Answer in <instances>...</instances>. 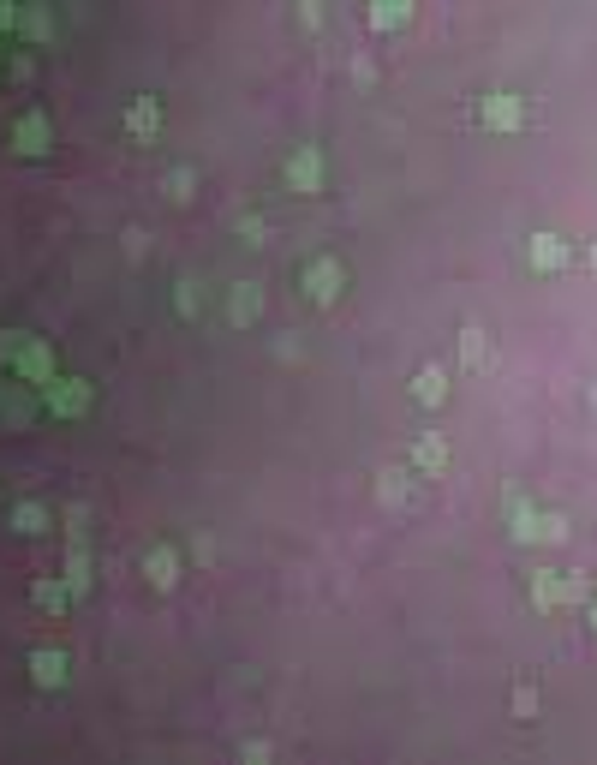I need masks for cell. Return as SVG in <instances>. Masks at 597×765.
Returning <instances> with one entry per match:
<instances>
[{"label": "cell", "mask_w": 597, "mask_h": 765, "mask_svg": "<svg viewBox=\"0 0 597 765\" xmlns=\"http://www.w3.org/2000/svg\"><path fill=\"white\" fill-rule=\"evenodd\" d=\"M30 670H37V682H42V687L66 682V658H60V652H37V664H30Z\"/></svg>", "instance_id": "6da1fadb"}, {"label": "cell", "mask_w": 597, "mask_h": 765, "mask_svg": "<svg viewBox=\"0 0 597 765\" xmlns=\"http://www.w3.org/2000/svg\"><path fill=\"white\" fill-rule=\"evenodd\" d=\"M442 395H448V382H442V371H437V365H424V371H418V401H424V407H437Z\"/></svg>", "instance_id": "7a4b0ae2"}, {"label": "cell", "mask_w": 597, "mask_h": 765, "mask_svg": "<svg viewBox=\"0 0 597 765\" xmlns=\"http://www.w3.org/2000/svg\"><path fill=\"white\" fill-rule=\"evenodd\" d=\"M484 120H496V126H514V120H519V108H514L508 96H502V102H490V108H484Z\"/></svg>", "instance_id": "52a82bcc"}, {"label": "cell", "mask_w": 597, "mask_h": 765, "mask_svg": "<svg viewBox=\"0 0 597 765\" xmlns=\"http://www.w3.org/2000/svg\"><path fill=\"white\" fill-rule=\"evenodd\" d=\"M37 605L42 610H60V605H66V592H60V586H37Z\"/></svg>", "instance_id": "9c48e42d"}, {"label": "cell", "mask_w": 597, "mask_h": 765, "mask_svg": "<svg viewBox=\"0 0 597 765\" xmlns=\"http://www.w3.org/2000/svg\"><path fill=\"white\" fill-rule=\"evenodd\" d=\"M442 461H448V455H442V443H418V466H430V473H437Z\"/></svg>", "instance_id": "ba28073f"}, {"label": "cell", "mask_w": 597, "mask_h": 765, "mask_svg": "<svg viewBox=\"0 0 597 765\" xmlns=\"http://www.w3.org/2000/svg\"><path fill=\"white\" fill-rule=\"evenodd\" d=\"M561 258H568V251H561V245H556V240H550V234H544V240H537V245H532V263H544V269H556V263H561Z\"/></svg>", "instance_id": "8992f818"}, {"label": "cell", "mask_w": 597, "mask_h": 765, "mask_svg": "<svg viewBox=\"0 0 597 765\" xmlns=\"http://www.w3.org/2000/svg\"><path fill=\"white\" fill-rule=\"evenodd\" d=\"M126 126H132L138 138H150V132L161 126V108H156V102H138V108H132V120H126Z\"/></svg>", "instance_id": "3957f363"}, {"label": "cell", "mask_w": 597, "mask_h": 765, "mask_svg": "<svg viewBox=\"0 0 597 765\" xmlns=\"http://www.w3.org/2000/svg\"><path fill=\"white\" fill-rule=\"evenodd\" d=\"M371 19H377V30H388V24L406 19V0H377V12H371Z\"/></svg>", "instance_id": "5b68a950"}, {"label": "cell", "mask_w": 597, "mask_h": 765, "mask_svg": "<svg viewBox=\"0 0 597 765\" xmlns=\"http://www.w3.org/2000/svg\"><path fill=\"white\" fill-rule=\"evenodd\" d=\"M48 401H54L60 413H78V407H84V389H78V382H66V389H60V382H54V389H48Z\"/></svg>", "instance_id": "277c9868"}, {"label": "cell", "mask_w": 597, "mask_h": 765, "mask_svg": "<svg viewBox=\"0 0 597 765\" xmlns=\"http://www.w3.org/2000/svg\"><path fill=\"white\" fill-rule=\"evenodd\" d=\"M592 263H597V251H592Z\"/></svg>", "instance_id": "8fae6325"}, {"label": "cell", "mask_w": 597, "mask_h": 765, "mask_svg": "<svg viewBox=\"0 0 597 765\" xmlns=\"http://www.w3.org/2000/svg\"><path fill=\"white\" fill-rule=\"evenodd\" d=\"M466 359L484 365V335H478V329H466Z\"/></svg>", "instance_id": "30bf717a"}]
</instances>
